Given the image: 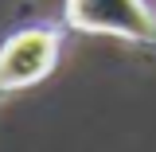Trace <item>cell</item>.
I'll return each mask as SVG.
<instances>
[{"label": "cell", "mask_w": 156, "mask_h": 152, "mask_svg": "<svg viewBox=\"0 0 156 152\" xmlns=\"http://www.w3.org/2000/svg\"><path fill=\"white\" fill-rule=\"evenodd\" d=\"M66 27L86 35H109L156 55V8L148 0H66Z\"/></svg>", "instance_id": "cell-1"}, {"label": "cell", "mask_w": 156, "mask_h": 152, "mask_svg": "<svg viewBox=\"0 0 156 152\" xmlns=\"http://www.w3.org/2000/svg\"><path fill=\"white\" fill-rule=\"evenodd\" d=\"M58 55H62V27L55 23H31L12 31L0 43V94L39 86L58 66Z\"/></svg>", "instance_id": "cell-2"}]
</instances>
